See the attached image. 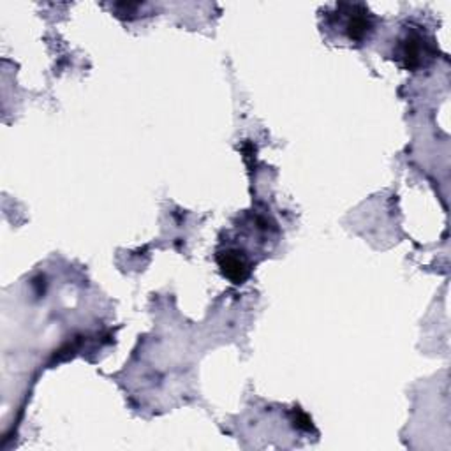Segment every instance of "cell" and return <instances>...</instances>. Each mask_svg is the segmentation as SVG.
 Here are the masks:
<instances>
[{
    "label": "cell",
    "instance_id": "6da1fadb",
    "mask_svg": "<svg viewBox=\"0 0 451 451\" xmlns=\"http://www.w3.org/2000/svg\"><path fill=\"white\" fill-rule=\"evenodd\" d=\"M217 263H219L224 275L235 284H242L249 277V263L240 250L229 249L226 253H221L217 255Z\"/></svg>",
    "mask_w": 451,
    "mask_h": 451
},
{
    "label": "cell",
    "instance_id": "7a4b0ae2",
    "mask_svg": "<svg viewBox=\"0 0 451 451\" xmlns=\"http://www.w3.org/2000/svg\"><path fill=\"white\" fill-rule=\"evenodd\" d=\"M402 56L405 59V66L416 67L422 64V39L418 37H409L402 44Z\"/></svg>",
    "mask_w": 451,
    "mask_h": 451
}]
</instances>
